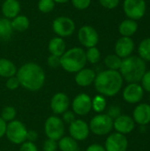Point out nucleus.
<instances>
[{
  "label": "nucleus",
  "mask_w": 150,
  "mask_h": 151,
  "mask_svg": "<svg viewBox=\"0 0 150 151\" xmlns=\"http://www.w3.org/2000/svg\"><path fill=\"white\" fill-rule=\"evenodd\" d=\"M16 76L25 89L28 91L40 90L45 82V72L41 65L34 62H27L22 65L18 70Z\"/></svg>",
  "instance_id": "obj_1"
},
{
  "label": "nucleus",
  "mask_w": 150,
  "mask_h": 151,
  "mask_svg": "<svg viewBox=\"0 0 150 151\" xmlns=\"http://www.w3.org/2000/svg\"><path fill=\"white\" fill-rule=\"evenodd\" d=\"M123 82L124 80L118 71L107 69L96 74L94 86L99 95L111 97L121 90Z\"/></svg>",
  "instance_id": "obj_2"
},
{
  "label": "nucleus",
  "mask_w": 150,
  "mask_h": 151,
  "mask_svg": "<svg viewBox=\"0 0 150 151\" xmlns=\"http://www.w3.org/2000/svg\"><path fill=\"white\" fill-rule=\"evenodd\" d=\"M147 71L146 62L139 56H129L122 59L118 70L124 81L128 83H139Z\"/></svg>",
  "instance_id": "obj_3"
},
{
  "label": "nucleus",
  "mask_w": 150,
  "mask_h": 151,
  "mask_svg": "<svg viewBox=\"0 0 150 151\" xmlns=\"http://www.w3.org/2000/svg\"><path fill=\"white\" fill-rule=\"evenodd\" d=\"M86 52L81 47H72L60 57V67L70 73H76L87 64Z\"/></svg>",
  "instance_id": "obj_4"
},
{
  "label": "nucleus",
  "mask_w": 150,
  "mask_h": 151,
  "mask_svg": "<svg viewBox=\"0 0 150 151\" xmlns=\"http://www.w3.org/2000/svg\"><path fill=\"white\" fill-rule=\"evenodd\" d=\"M88 127L90 132L95 135H107L113 129V119L107 114L99 113L91 119Z\"/></svg>",
  "instance_id": "obj_5"
},
{
  "label": "nucleus",
  "mask_w": 150,
  "mask_h": 151,
  "mask_svg": "<svg viewBox=\"0 0 150 151\" xmlns=\"http://www.w3.org/2000/svg\"><path fill=\"white\" fill-rule=\"evenodd\" d=\"M52 30L57 36L67 38L72 36L76 30V24L67 16H58L52 21Z\"/></svg>",
  "instance_id": "obj_6"
},
{
  "label": "nucleus",
  "mask_w": 150,
  "mask_h": 151,
  "mask_svg": "<svg viewBox=\"0 0 150 151\" xmlns=\"http://www.w3.org/2000/svg\"><path fill=\"white\" fill-rule=\"evenodd\" d=\"M27 129L21 121L14 119L7 123L5 135L11 143L22 144L27 140Z\"/></svg>",
  "instance_id": "obj_7"
},
{
  "label": "nucleus",
  "mask_w": 150,
  "mask_h": 151,
  "mask_svg": "<svg viewBox=\"0 0 150 151\" xmlns=\"http://www.w3.org/2000/svg\"><path fill=\"white\" fill-rule=\"evenodd\" d=\"M65 123L57 115L50 116L44 123V132L48 139L55 141L65 136Z\"/></svg>",
  "instance_id": "obj_8"
},
{
  "label": "nucleus",
  "mask_w": 150,
  "mask_h": 151,
  "mask_svg": "<svg viewBox=\"0 0 150 151\" xmlns=\"http://www.w3.org/2000/svg\"><path fill=\"white\" fill-rule=\"evenodd\" d=\"M123 10L127 19L137 21L145 15L147 4L145 0H124Z\"/></svg>",
  "instance_id": "obj_9"
},
{
  "label": "nucleus",
  "mask_w": 150,
  "mask_h": 151,
  "mask_svg": "<svg viewBox=\"0 0 150 151\" xmlns=\"http://www.w3.org/2000/svg\"><path fill=\"white\" fill-rule=\"evenodd\" d=\"M77 37L80 43L84 48L96 47L99 42V35L96 29L90 25H84L80 27L77 33Z\"/></svg>",
  "instance_id": "obj_10"
},
{
  "label": "nucleus",
  "mask_w": 150,
  "mask_h": 151,
  "mask_svg": "<svg viewBox=\"0 0 150 151\" xmlns=\"http://www.w3.org/2000/svg\"><path fill=\"white\" fill-rule=\"evenodd\" d=\"M72 109L75 115H88L92 110V98L86 93L78 94L72 102Z\"/></svg>",
  "instance_id": "obj_11"
},
{
  "label": "nucleus",
  "mask_w": 150,
  "mask_h": 151,
  "mask_svg": "<svg viewBox=\"0 0 150 151\" xmlns=\"http://www.w3.org/2000/svg\"><path fill=\"white\" fill-rule=\"evenodd\" d=\"M69 134L77 142L85 141L90 133L88 124L83 119H75L71 124H69Z\"/></svg>",
  "instance_id": "obj_12"
},
{
  "label": "nucleus",
  "mask_w": 150,
  "mask_h": 151,
  "mask_svg": "<svg viewBox=\"0 0 150 151\" xmlns=\"http://www.w3.org/2000/svg\"><path fill=\"white\" fill-rule=\"evenodd\" d=\"M128 147V141L126 137L119 133L111 134L105 141L106 151H126Z\"/></svg>",
  "instance_id": "obj_13"
},
{
  "label": "nucleus",
  "mask_w": 150,
  "mask_h": 151,
  "mask_svg": "<svg viewBox=\"0 0 150 151\" xmlns=\"http://www.w3.org/2000/svg\"><path fill=\"white\" fill-rule=\"evenodd\" d=\"M70 107V99L63 92L56 93L50 100V109L55 115H62L68 111Z\"/></svg>",
  "instance_id": "obj_14"
},
{
  "label": "nucleus",
  "mask_w": 150,
  "mask_h": 151,
  "mask_svg": "<svg viewBox=\"0 0 150 151\" xmlns=\"http://www.w3.org/2000/svg\"><path fill=\"white\" fill-rule=\"evenodd\" d=\"M144 90L139 83H129L123 91V98L128 104H137L143 98Z\"/></svg>",
  "instance_id": "obj_15"
},
{
  "label": "nucleus",
  "mask_w": 150,
  "mask_h": 151,
  "mask_svg": "<svg viewBox=\"0 0 150 151\" xmlns=\"http://www.w3.org/2000/svg\"><path fill=\"white\" fill-rule=\"evenodd\" d=\"M115 54L120 58L124 59L132 55L134 50V42L132 37L121 36L118 38L115 43Z\"/></svg>",
  "instance_id": "obj_16"
},
{
  "label": "nucleus",
  "mask_w": 150,
  "mask_h": 151,
  "mask_svg": "<svg viewBox=\"0 0 150 151\" xmlns=\"http://www.w3.org/2000/svg\"><path fill=\"white\" fill-rule=\"evenodd\" d=\"M135 127V122L132 117L121 114L119 117L113 120V128L117 133L126 134H130Z\"/></svg>",
  "instance_id": "obj_17"
},
{
  "label": "nucleus",
  "mask_w": 150,
  "mask_h": 151,
  "mask_svg": "<svg viewBox=\"0 0 150 151\" xmlns=\"http://www.w3.org/2000/svg\"><path fill=\"white\" fill-rule=\"evenodd\" d=\"M96 73L91 68L84 67L75 73L74 81L75 83L80 87H88L94 84Z\"/></svg>",
  "instance_id": "obj_18"
},
{
  "label": "nucleus",
  "mask_w": 150,
  "mask_h": 151,
  "mask_svg": "<svg viewBox=\"0 0 150 151\" xmlns=\"http://www.w3.org/2000/svg\"><path fill=\"white\" fill-rule=\"evenodd\" d=\"M133 119L141 126H146L150 123V105L141 104L135 107L133 112Z\"/></svg>",
  "instance_id": "obj_19"
},
{
  "label": "nucleus",
  "mask_w": 150,
  "mask_h": 151,
  "mask_svg": "<svg viewBox=\"0 0 150 151\" xmlns=\"http://www.w3.org/2000/svg\"><path fill=\"white\" fill-rule=\"evenodd\" d=\"M21 5L19 0H4L1 6L4 18L12 19L20 13Z\"/></svg>",
  "instance_id": "obj_20"
},
{
  "label": "nucleus",
  "mask_w": 150,
  "mask_h": 151,
  "mask_svg": "<svg viewBox=\"0 0 150 151\" xmlns=\"http://www.w3.org/2000/svg\"><path fill=\"white\" fill-rule=\"evenodd\" d=\"M48 50L50 55L61 57L66 50V43L64 38L55 36L51 38L48 43Z\"/></svg>",
  "instance_id": "obj_21"
},
{
  "label": "nucleus",
  "mask_w": 150,
  "mask_h": 151,
  "mask_svg": "<svg viewBox=\"0 0 150 151\" xmlns=\"http://www.w3.org/2000/svg\"><path fill=\"white\" fill-rule=\"evenodd\" d=\"M138 30V23L136 20L126 19L118 26V32L121 36L132 37Z\"/></svg>",
  "instance_id": "obj_22"
},
{
  "label": "nucleus",
  "mask_w": 150,
  "mask_h": 151,
  "mask_svg": "<svg viewBox=\"0 0 150 151\" xmlns=\"http://www.w3.org/2000/svg\"><path fill=\"white\" fill-rule=\"evenodd\" d=\"M17 66L10 59L0 58V77L8 79L15 76L17 73Z\"/></svg>",
  "instance_id": "obj_23"
},
{
  "label": "nucleus",
  "mask_w": 150,
  "mask_h": 151,
  "mask_svg": "<svg viewBox=\"0 0 150 151\" xmlns=\"http://www.w3.org/2000/svg\"><path fill=\"white\" fill-rule=\"evenodd\" d=\"M11 27L13 28V31L17 32H25L28 29L30 26V20L29 19L23 14H19L12 19H11Z\"/></svg>",
  "instance_id": "obj_24"
},
{
  "label": "nucleus",
  "mask_w": 150,
  "mask_h": 151,
  "mask_svg": "<svg viewBox=\"0 0 150 151\" xmlns=\"http://www.w3.org/2000/svg\"><path fill=\"white\" fill-rule=\"evenodd\" d=\"M13 33V28L11 27V19L6 18H0V40L7 41L9 40Z\"/></svg>",
  "instance_id": "obj_25"
},
{
  "label": "nucleus",
  "mask_w": 150,
  "mask_h": 151,
  "mask_svg": "<svg viewBox=\"0 0 150 151\" xmlns=\"http://www.w3.org/2000/svg\"><path fill=\"white\" fill-rule=\"evenodd\" d=\"M57 147L61 151L78 150V142L71 136H63L57 141Z\"/></svg>",
  "instance_id": "obj_26"
},
{
  "label": "nucleus",
  "mask_w": 150,
  "mask_h": 151,
  "mask_svg": "<svg viewBox=\"0 0 150 151\" xmlns=\"http://www.w3.org/2000/svg\"><path fill=\"white\" fill-rule=\"evenodd\" d=\"M122 64V58L116 54H109L104 58V65L109 70L118 71Z\"/></svg>",
  "instance_id": "obj_27"
},
{
  "label": "nucleus",
  "mask_w": 150,
  "mask_h": 151,
  "mask_svg": "<svg viewBox=\"0 0 150 151\" xmlns=\"http://www.w3.org/2000/svg\"><path fill=\"white\" fill-rule=\"evenodd\" d=\"M139 57L145 62H150V37L143 39L138 47Z\"/></svg>",
  "instance_id": "obj_28"
},
{
  "label": "nucleus",
  "mask_w": 150,
  "mask_h": 151,
  "mask_svg": "<svg viewBox=\"0 0 150 151\" xmlns=\"http://www.w3.org/2000/svg\"><path fill=\"white\" fill-rule=\"evenodd\" d=\"M107 106V102L105 96L102 95H97L92 99V109L96 113H102Z\"/></svg>",
  "instance_id": "obj_29"
},
{
  "label": "nucleus",
  "mask_w": 150,
  "mask_h": 151,
  "mask_svg": "<svg viewBox=\"0 0 150 151\" xmlns=\"http://www.w3.org/2000/svg\"><path fill=\"white\" fill-rule=\"evenodd\" d=\"M85 52H86V58H87L88 63L95 65V64H97L100 61V59H101V52L97 49V47L88 48V49H87V50H85Z\"/></svg>",
  "instance_id": "obj_30"
},
{
  "label": "nucleus",
  "mask_w": 150,
  "mask_h": 151,
  "mask_svg": "<svg viewBox=\"0 0 150 151\" xmlns=\"http://www.w3.org/2000/svg\"><path fill=\"white\" fill-rule=\"evenodd\" d=\"M16 114H17V111H16V109L13 106H5L2 110V112H1V116L0 117L6 123H9V122H11V121H12V120L15 119Z\"/></svg>",
  "instance_id": "obj_31"
},
{
  "label": "nucleus",
  "mask_w": 150,
  "mask_h": 151,
  "mask_svg": "<svg viewBox=\"0 0 150 151\" xmlns=\"http://www.w3.org/2000/svg\"><path fill=\"white\" fill-rule=\"evenodd\" d=\"M56 3L54 0H39L37 4L38 10L42 13H49L55 8Z\"/></svg>",
  "instance_id": "obj_32"
},
{
  "label": "nucleus",
  "mask_w": 150,
  "mask_h": 151,
  "mask_svg": "<svg viewBox=\"0 0 150 151\" xmlns=\"http://www.w3.org/2000/svg\"><path fill=\"white\" fill-rule=\"evenodd\" d=\"M70 1L72 2V6L80 11L88 9L92 2V0H70Z\"/></svg>",
  "instance_id": "obj_33"
},
{
  "label": "nucleus",
  "mask_w": 150,
  "mask_h": 151,
  "mask_svg": "<svg viewBox=\"0 0 150 151\" xmlns=\"http://www.w3.org/2000/svg\"><path fill=\"white\" fill-rule=\"evenodd\" d=\"M20 86V83L17 78V76H12V77H10L8 79H6V81H5V87L9 89V90H15L17 89Z\"/></svg>",
  "instance_id": "obj_34"
},
{
  "label": "nucleus",
  "mask_w": 150,
  "mask_h": 151,
  "mask_svg": "<svg viewBox=\"0 0 150 151\" xmlns=\"http://www.w3.org/2000/svg\"><path fill=\"white\" fill-rule=\"evenodd\" d=\"M58 149L57 147V141L52 140V139H48L44 141L43 145H42V150L43 151H57Z\"/></svg>",
  "instance_id": "obj_35"
},
{
  "label": "nucleus",
  "mask_w": 150,
  "mask_h": 151,
  "mask_svg": "<svg viewBox=\"0 0 150 151\" xmlns=\"http://www.w3.org/2000/svg\"><path fill=\"white\" fill-rule=\"evenodd\" d=\"M100 4L108 10H113L119 4V0H99Z\"/></svg>",
  "instance_id": "obj_36"
},
{
  "label": "nucleus",
  "mask_w": 150,
  "mask_h": 151,
  "mask_svg": "<svg viewBox=\"0 0 150 151\" xmlns=\"http://www.w3.org/2000/svg\"><path fill=\"white\" fill-rule=\"evenodd\" d=\"M106 114L114 120L115 119H117L118 117L121 115V108L118 105H111L109 107L108 112Z\"/></svg>",
  "instance_id": "obj_37"
},
{
  "label": "nucleus",
  "mask_w": 150,
  "mask_h": 151,
  "mask_svg": "<svg viewBox=\"0 0 150 151\" xmlns=\"http://www.w3.org/2000/svg\"><path fill=\"white\" fill-rule=\"evenodd\" d=\"M141 86L142 87L143 90L150 93V70L149 71H146L143 77L141 78Z\"/></svg>",
  "instance_id": "obj_38"
},
{
  "label": "nucleus",
  "mask_w": 150,
  "mask_h": 151,
  "mask_svg": "<svg viewBox=\"0 0 150 151\" xmlns=\"http://www.w3.org/2000/svg\"><path fill=\"white\" fill-rule=\"evenodd\" d=\"M76 115H75V113L72 111H66L65 112H64L63 114H62V118H61V119L63 120V122L65 123V124H71L72 121H74L75 119H76Z\"/></svg>",
  "instance_id": "obj_39"
},
{
  "label": "nucleus",
  "mask_w": 150,
  "mask_h": 151,
  "mask_svg": "<svg viewBox=\"0 0 150 151\" xmlns=\"http://www.w3.org/2000/svg\"><path fill=\"white\" fill-rule=\"evenodd\" d=\"M47 65L50 68H57L60 66V58L54 56V55H50L47 58Z\"/></svg>",
  "instance_id": "obj_40"
},
{
  "label": "nucleus",
  "mask_w": 150,
  "mask_h": 151,
  "mask_svg": "<svg viewBox=\"0 0 150 151\" xmlns=\"http://www.w3.org/2000/svg\"><path fill=\"white\" fill-rule=\"evenodd\" d=\"M19 151H38V149L34 142L26 141L22 144H20Z\"/></svg>",
  "instance_id": "obj_41"
},
{
  "label": "nucleus",
  "mask_w": 150,
  "mask_h": 151,
  "mask_svg": "<svg viewBox=\"0 0 150 151\" xmlns=\"http://www.w3.org/2000/svg\"><path fill=\"white\" fill-rule=\"evenodd\" d=\"M38 138V134L34 131V130H27V142H34Z\"/></svg>",
  "instance_id": "obj_42"
},
{
  "label": "nucleus",
  "mask_w": 150,
  "mask_h": 151,
  "mask_svg": "<svg viewBox=\"0 0 150 151\" xmlns=\"http://www.w3.org/2000/svg\"><path fill=\"white\" fill-rule=\"evenodd\" d=\"M86 151H106L105 150V148L98 143H94V144H91L89 145Z\"/></svg>",
  "instance_id": "obj_43"
},
{
  "label": "nucleus",
  "mask_w": 150,
  "mask_h": 151,
  "mask_svg": "<svg viewBox=\"0 0 150 151\" xmlns=\"http://www.w3.org/2000/svg\"><path fill=\"white\" fill-rule=\"evenodd\" d=\"M6 127H7V123L0 117V139L5 135Z\"/></svg>",
  "instance_id": "obj_44"
},
{
  "label": "nucleus",
  "mask_w": 150,
  "mask_h": 151,
  "mask_svg": "<svg viewBox=\"0 0 150 151\" xmlns=\"http://www.w3.org/2000/svg\"><path fill=\"white\" fill-rule=\"evenodd\" d=\"M70 0H54V2L56 3V4H65V3H67V2H69Z\"/></svg>",
  "instance_id": "obj_45"
},
{
  "label": "nucleus",
  "mask_w": 150,
  "mask_h": 151,
  "mask_svg": "<svg viewBox=\"0 0 150 151\" xmlns=\"http://www.w3.org/2000/svg\"><path fill=\"white\" fill-rule=\"evenodd\" d=\"M149 102H150V94H149Z\"/></svg>",
  "instance_id": "obj_46"
},
{
  "label": "nucleus",
  "mask_w": 150,
  "mask_h": 151,
  "mask_svg": "<svg viewBox=\"0 0 150 151\" xmlns=\"http://www.w3.org/2000/svg\"><path fill=\"white\" fill-rule=\"evenodd\" d=\"M76 151H80V150H76Z\"/></svg>",
  "instance_id": "obj_47"
}]
</instances>
